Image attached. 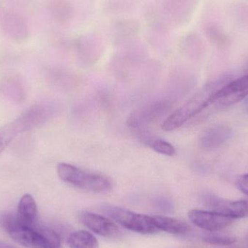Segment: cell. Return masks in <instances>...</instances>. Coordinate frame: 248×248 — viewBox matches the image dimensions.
<instances>
[{"label":"cell","mask_w":248,"mask_h":248,"mask_svg":"<svg viewBox=\"0 0 248 248\" xmlns=\"http://www.w3.org/2000/svg\"><path fill=\"white\" fill-rule=\"evenodd\" d=\"M150 147L160 154L167 156H173L176 154L175 147L170 143L161 140V139H155L152 143Z\"/></svg>","instance_id":"obj_19"},{"label":"cell","mask_w":248,"mask_h":248,"mask_svg":"<svg viewBox=\"0 0 248 248\" xmlns=\"http://www.w3.org/2000/svg\"><path fill=\"white\" fill-rule=\"evenodd\" d=\"M239 1H243V2L248 3V0H239Z\"/></svg>","instance_id":"obj_23"},{"label":"cell","mask_w":248,"mask_h":248,"mask_svg":"<svg viewBox=\"0 0 248 248\" xmlns=\"http://www.w3.org/2000/svg\"><path fill=\"white\" fill-rule=\"evenodd\" d=\"M83 224L98 235L105 237H114L119 234L117 225L111 220L100 214L84 212L79 217Z\"/></svg>","instance_id":"obj_9"},{"label":"cell","mask_w":248,"mask_h":248,"mask_svg":"<svg viewBox=\"0 0 248 248\" xmlns=\"http://www.w3.org/2000/svg\"><path fill=\"white\" fill-rule=\"evenodd\" d=\"M37 214V205L33 197L29 194L23 195L17 207V217L19 221L24 225L33 226Z\"/></svg>","instance_id":"obj_13"},{"label":"cell","mask_w":248,"mask_h":248,"mask_svg":"<svg viewBox=\"0 0 248 248\" xmlns=\"http://www.w3.org/2000/svg\"><path fill=\"white\" fill-rule=\"evenodd\" d=\"M153 221L158 230L172 234H183L189 231V225L182 220L171 217L154 216Z\"/></svg>","instance_id":"obj_14"},{"label":"cell","mask_w":248,"mask_h":248,"mask_svg":"<svg viewBox=\"0 0 248 248\" xmlns=\"http://www.w3.org/2000/svg\"><path fill=\"white\" fill-rule=\"evenodd\" d=\"M0 225L14 241L28 248H60L61 240L53 230L46 227L26 226L16 216L4 214Z\"/></svg>","instance_id":"obj_1"},{"label":"cell","mask_w":248,"mask_h":248,"mask_svg":"<svg viewBox=\"0 0 248 248\" xmlns=\"http://www.w3.org/2000/svg\"><path fill=\"white\" fill-rule=\"evenodd\" d=\"M103 212L127 230L140 234H154L159 231L153 221V217L137 214L125 208L112 205L102 207Z\"/></svg>","instance_id":"obj_4"},{"label":"cell","mask_w":248,"mask_h":248,"mask_svg":"<svg viewBox=\"0 0 248 248\" xmlns=\"http://www.w3.org/2000/svg\"><path fill=\"white\" fill-rule=\"evenodd\" d=\"M70 248H99V242L91 233L84 230L71 233L67 240Z\"/></svg>","instance_id":"obj_16"},{"label":"cell","mask_w":248,"mask_h":248,"mask_svg":"<svg viewBox=\"0 0 248 248\" xmlns=\"http://www.w3.org/2000/svg\"><path fill=\"white\" fill-rule=\"evenodd\" d=\"M192 224L202 230L217 232L226 228L234 221L232 218L217 211L192 210L188 214Z\"/></svg>","instance_id":"obj_8"},{"label":"cell","mask_w":248,"mask_h":248,"mask_svg":"<svg viewBox=\"0 0 248 248\" xmlns=\"http://www.w3.org/2000/svg\"><path fill=\"white\" fill-rule=\"evenodd\" d=\"M55 113V107L51 103H39L32 106L15 120L20 133L31 131L45 124Z\"/></svg>","instance_id":"obj_7"},{"label":"cell","mask_w":248,"mask_h":248,"mask_svg":"<svg viewBox=\"0 0 248 248\" xmlns=\"http://www.w3.org/2000/svg\"><path fill=\"white\" fill-rule=\"evenodd\" d=\"M248 96V74L220 87L211 97V105L227 108L241 101Z\"/></svg>","instance_id":"obj_5"},{"label":"cell","mask_w":248,"mask_h":248,"mask_svg":"<svg viewBox=\"0 0 248 248\" xmlns=\"http://www.w3.org/2000/svg\"><path fill=\"white\" fill-rule=\"evenodd\" d=\"M224 84H221V81H217L206 84L192 98L171 113L163 122L162 128L166 131H173L195 117L211 106V98L213 94Z\"/></svg>","instance_id":"obj_2"},{"label":"cell","mask_w":248,"mask_h":248,"mask_svg":"<svg viewBox=\"0 0 248 248\" xmlns=\"http://www.w3.org/2000/svg\"><path fill=\"white\" fill-rule=\"evenodd\" d=\"M226 14L234 27L248 32V3L239 0L231 1L227 4Z\"/></svg>","instance_id":"obj_12"},{"label":"cell","mask_w":248,"mask_h":248,"mask_svg":"<svg viewBox=\"0 0 248 248\" xmlns=\"http://www.w3.org/2000/svg\"><path fill=\"white\" fill-rule=\"evenodd\" d=\"M18 134L20 131L15 122L0 128V154Z\"/></svg>","instance_id":"obj_17"},{"label":"cell","mask_w":248,"mask_h":248,"mask_svg":"<svg viewBox=\"0 0 248 248\" xmlns=\"http://www.w3.org/2000/svg\"><path fill=\"white\" fill-rule=\"evenodd\" d=\"M157 206L160 207V208L163 210H170L171 208V203L170 201L168 200L162 198V199H158L156 202Z\"/></svg>","instance_id":"obj_21"},{"label":"cell","mask_w":248,"mask_h":248,"mask_svg":"<svg viewBox=\"0 0 248 248\" xmlns=\"http://www.w3.org/2000/svg\"><path fill=\"white\" fill-rule=\"evenodd\" d=\"M205 202L214 208V211L229 216L233 219L248 217V201H227L214 196H207Z\"/></svg>","instance_id":"obj_10"},{"label":"cell","mask_w":248,"mask_h":248,"mask_svg":"<svg viewBox=\"0 0 248 248\" xmlns=\"http://www.w3.org/2000/svg\"><path fill=\"white\" fill-rule=\"evenodd\" d=\"M236 186L239 190L248 195V173L240 176L236 182Z\"/></svg>","instance_id":"obj_20"},{"label":"cell","mask_w":248,"mask_h":248,"mask_svg":"<svg viewBox=\"0 0 248 248\" xmlns=\"http://www.w3.org/2000/svg\"><path fill=\"white\" fill-rule=\"evenodd\" d=\"M57 172L61 180L68 185L93 193H105L111 190L112 181L104 175L88 171L74 165L61 163Z\"/></svg>","instance_id":"obj_3"},{"label":"cell","mask_w":248,"mask_h":248,"mask_svg":"<svg viewBox=\"0 0 248 248\" xmlns=\"http://www.w3.org/2000/svg\"><path fill=\"white\" fill-rule=\"evenodd\" d=\"M204 31L207 38L218 47H224L230 43V36L222 25L218 22L209 21L205 23Z\"/></svg>","instance_id":"obj_15"},{"label":"cell","mask_w":248,"mask_h":248,"mask_svg":"<svg viewBox=\"0 0 248 248\" xmlns=\"http://www.w3.org/2000/svg\"><path fill=\"white\" fill-rule=\"evenodd\" d=\"M0 248H16L6 243H0Z\"/></svg>","instance_id":"obj_22"},{"label":"cell","mask_w":248,"mask_h":248,"mask_svg":"<svg viewBox=\"0 0 248 248\" xmlns=\"http://www.w3.org/2000/svg\"><path fill=\"white\" fill-rule=\"evenodd\" d=\"M203 241L213 246H227L234 244L237 240L232 236L224 234H210L203 237Z\"/></svg>","instance_id":"obj_18"},{"label":"cell","mask_w":248,"mask_h":248,"mask_svg":"<svg viewBox=\"0 0 248 248\" xmlns=\"http://www.w3.org/2000/svg\"><path fill=\"white\" fill-rule=\"evenodd\" d=\"M232 136V129L225 125H216L201 136L200 143L205 149H214L225 144Z\"/></svg>","instance_id":"obj_11"},{"label":"cell","mask_w":248,"mask_h":248,"mask_svg":"<svg viewBox=\"0 0 248 248\" xmlns=\"http://www.w3.org/2000/svg\"><path fill=\"white\" fill-rule=\"evenodd\" d=\"M172 103L163 100L137 109L128 116L126 123L132 128H141L163 117L171 110Z\"/></svg>","instance_id":"obj_6"}]
</instances>
